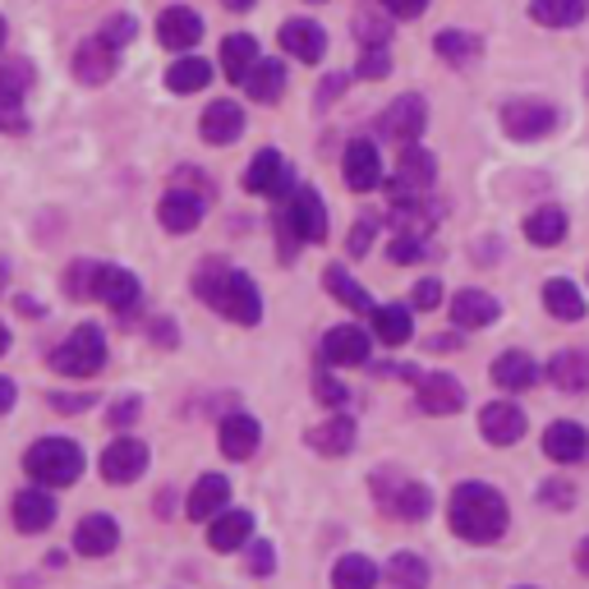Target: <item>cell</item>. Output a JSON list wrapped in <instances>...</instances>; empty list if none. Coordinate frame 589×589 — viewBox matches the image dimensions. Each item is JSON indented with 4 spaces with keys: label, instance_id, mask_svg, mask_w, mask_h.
<instances>
[{
    "label": "cell",
    "instance_id": "cell-2",
    "mask_svg": "<svg viewBox=\"0 0 589 589\" xmlns=\"http://www.w3.org/2000/svg\"><path fill=\"white\" fill-rule=\"evenodd\" d=\"M199 295L207 308H216V314H226L244 327H254L263 318V299H258V286L250 282L244 272L235 267H222V263H207L199 272Z\"/></svg>",
    "mask_w": 589,
    "mask_h": 589
},
{
    "label": "cell",
    "instance_id": "cell-50",
    "mask_svg": "<svg viewBox=\"0 0 589 589\" xmlns=\"http://www.w3.org/2000/svg\"><path fill=\"white\" fill-rule=\"evenodd\" d=\"M374 235H378V216H359L351 231V254H364L368 244H374Z\"/></svg>",
    "mask_w": 589,
    "mask_h": 589
},
{
    "label": "cell",
    "instance_id": "cell-9",
    "mask_svg": "<svg viewBox=\"0 0 589 589\" xmlns=\"http://www.w3.org/2000/svg\"><path fill=\"white\" fill-rule=\"evenodd\" d=\"M143 470H148V443H139V438H115L102 451V475H106V484H134Z\"/></svg>",
    "mask_w": 589,
    "mask_h": 589
},
{
    "label": "cell",
    "instance_id": "cell-52",
    "mask_svg": "<svg viewBox=\"0 0 589 589\" xmlns=\"http://www.w3.org/2000/svg\"><path fill=\"white\" fill-rule=\"evenodd\" d=\"M314 392H318L323 406H346V387H341L336 378H327V374H318V378H314Z\"/></svg>",
    "mask_w": 589,
    "mask_h": 589
},
{
    "label": "cell",
    "instance_id": "cell-56",
    "mask_svg": "<svg viewBox=\"0 0 589 589\" xmlns=\"http://www.w3.org/2000/svg\"><path fill=\"white\" fill-rule=\"evenodd\" d=\"M130 419H139V396L115 400V410H111V424H130Z\"/></svg>",
    "mask_w": 589,
    "mask_h": 589
},
{
    "label": "cell",
    "instance_id": "cell-13",
    "mask_svg": "<svg viewBox=\"0 0 589 589\" xmlns=\"http://www.w3.org/2000/svg\"><path fill=\"white\" fill-rule=\"evenodd\" d=\"M433 175H438V162H433L428 148L406 143L400 148V166H396V194H428Z\"/></svg>",
    "mask_w": 589,
    "mask_h": 589
},
{
    "label": "cell",
    "instance_id": "cell-59",
    "mask_svg": "<svg viewBox=\"0 0 589 589\" xmlns=\"http://www.w3.org/2000/svg\"><path fill=\"white\" fill-rule=\"evenodd\" d=\"M341 88H346V79H341V74H336V79H327V83H323V92H318V102L336 98V92H341Z\"/></svg>",
    "mask_w": 589,
    "mask_h": 589
},
{
    "label": "cell",
    "instance_id": "cell-19",
    "mask_svg": "<svg viewBox=\"0 0 589 589\" xmlns=\"http://www.w3.org/2000/svg\"><path fill=\"white\" fill-rule=\"evenodd\" d=\"M115 544H120V525H115L111 516L92 511V516H83V520H79V530H74V548H79L83 557H106V552H115Z\"/></svg>",
    "mask_w": 589,
    "mask_h": 589
},
{
    "label": "cell",
    "instance_id": "cell-37",
    "mask_svg": "<svg viewBox=\"0 0 589 589\" xmlns=\"http://www.w3.org/2000/svg\"><path fill=\"white\" fill-rule=\"evenodd\" d=\"M374 332L378 341H387V346H406L415 323H410V308H400V304H383L374 308Z\"/></svg>",
    "mask_w": 589,
    "mask_h": 589
},
{
    "label": "cell",
    "instance_id": "cell-23",
    "mask_svg": "<svg viewBox=\"0 0 589 589\" xmlns=\"http://www.w3.org/2000/svg\"><path fill=\"white\" fill-rule=\"evenodd\" d=\"M216 438H222V451L231 460H250L263 443V428L250 415H231V419H222V433H216Z\"/></svg>",
    "mask_w": 589,
    "mask_h": 589
},
{
    "label": "cell",
    "instance_id": "cell-5",
    "mask_svg": "<svg viewBox=\"0 0 589 589\" xmlns=\"http://www.w3.org/2000/svg\"><path fill=\"white\" fill-rule=\"evenodd\" d=\"M282 240L291 244H318L327 240V207L323 199L308 190V184H295L286 194V212H282Z\"/></svg>",
    "mask_w": 589,
    "mask_h": 589
},
{
    "label": "cell",
    "instance_id": "cell-31",
    "mask_svg": "<svg viewBox=\"0 0 589 589\" xmlns=\"http://www.w3.org/2000/svg\"><path fill=\"white\" fill-rule=\"evenodd\" d=\"M254 65H258V42L250 33H231L222 42V70H226V79L231 83H244Z\"/></svg>",
    "mask_w": 589,
    "mask_h": 589
},
{
    "label": "cell",
    "instance_id": "cell-24",
    "mask_svg": "<svg viewBox=\"0 0 589 589\" xmlns=\"http://www.w3.org/2000/svg\"><path fill=\"white\" fill-rule=\"evenodd\" d=\"M308 447L318 456H346L355 447V419H346V415L323 419L318 428H308Z\"/></svg>",
    "mask_w": 589,
    "mask_h": 589
},
{
    "label": "cell",
    "instance_id": "cell-12",
    "mask_svg": "<svg viewBox=\"0 0 589 589\" xmlns=\"http://www.w3.org/2000/svg\"><path fill=\"white\" fill-rule=\"evenodd\" d=\"M115 74V47L106 38H83L79 51H74V79L88 83V88H98Z\"/></svg>",
    "mask_w": 589,
    "mask_h": 589
},
{
    "label": "cell",
    "instance_id": "cell-48",
    "mask_svg": "<svg viewBox=\"0 0 589 589\" xmlns=\"http://www.w3.org/2000/svg\"><path fill=\"white\" fill-rule=\"evenodd\" d=\"M424 254H428L424 235H396L392 240V263H419Z\"/></svg>",
    "mask_w": 589,
    "mask_h": 589
},
{
    "label": "cell",
    "instance_id": "cell-62",
    "mask_svg": "<svg viewBox=\"0 0 589 589\" xmlns=\"http://www.w3.org/2000/svg\"><path fill=\"white\" fill-rule=\"evenodd\" d=\"M6 282H10V263L0 258V291H6Z\"/></svg>",
    "mask_w": 589,
    "mask_h": 589
},
{
    "label": "cell",
    "instance_id": "cell-39",
    "mask_svg": "<svg viewBox=\"0 0 589 589\" xmlns=\"http://www.w3.org/2000/svg\"><path fill=\"white\" fill-rule=\"evenodd\" d=\"M332 585L336 589H374L378 585V567L368 562V557H359V552H346L336 562V571H332Z\"/></svg>",
    "mask_w": 589,
    "mask_h": 589
},
{
    "label": "cell",
    "instance_id": "cell-20",
    "mask_svg": "<svg viewBox=\"0 0 589 589\" xmlns=\"http://www.w3.org/2000/svg\"><path fill=\"white\" fill-rule=\"evenodd\" d=\"M158 38H162L171 51H190V47H199V38H203V19H199L194 10H184V6H171V10L158 19Z\"/></svg>",
    "mask_w": 589,
    "mask_h": 589
},
{
    "label": "cell",
    "instance_id": "cell-26",
    "mask_svg": "<svg viewBox=\"0 0 589 589\" xmlns=\"http://www.w3.org/2000/svg\"><path fill=\"white\" fill-rule=\"evenodd\" d=\"M492 383L507 387V392H525V387L539 383V364L525 351H507V355L492 359Z\"/></svg>",
    "mask_w": 589,
    "mask_h": 589
},
{
    "label": "cell",
    "instance_id": "cell-43",
    "mask_svg": "<svg viewBox=\"0 0 589 589\" xmlns=\"http://www.w3.org/2000/svg\"><path fill=\"white\" fill-rule=\"evenodd\" d=\"M98 276H102V263L79 258V263L65 272V291H70L74 299H98Z\"/></svg>",
    "mask_w": 589,
    "mask_h": 589
},
{
    "label": "cell",
    "instance_id": "cell-35",
    "mask_svg": "<svg viewBox=\"0 0 589 589\" xmlns=\"http://www.w3.org/2000/svg\"><path fill=\"white\" fill-rule=\"evenodd\" d=\"M244 88H250L254 102H276L286 88V65L282 60H258V65L250 70V79H244Z\"/></svg>",
    "mask_w": 589,
    "mask_h": 589
},
{
    "label": "cell",
    "instance_id": "cell-57",
    "mask_svg": "<svg viewBox=\"0 0 589 589\" xmlns=\"http://www.w3.org/2000/svg\"><path fill=\"white\" fill-rule=\"evenodd\" d=\"M51 400H55V410H65V415H74V410L92 406V396H51Z\"/></svg>",
    "mask_w": 589,
    "mask_h": 589
},
{
    "label": "cell",
    "instance_id": "cell-7",
    "mask_svg": "<svg viewBox=\"0 0 589 589\" xmlns=\"http://www.w3.org/2000/svg\"><path fill=\"white\" fill-rule=\"evenodd\" d=\"M557 125V106L552 102H507L502 106V130L520 143H530V139H544L548 130Z\"/></svg>",
    "mask_w": 589,
    "mask_h": 589
},
{
    "label": "cell",
    "instance_id": "cell-27",
    "mask_svg": "<svg viewBox=\"0 0 589 589\" xmlns=\"http://www.w3.org/2000/svg\"><path fill=\"white\" fill-rule=\"evenodd\" d=\"M231 502V484L222 475H203L190 492V520H216Z\"/></svg>",
    "mask_w": 589,
    "mask_h": 589
},
{
    "label": "cell",
    "instance_id": "cell-25",
    "mask_svg": "<svg viewBox=\"0 0 589 589\" xmlns=\"http://www.w3.org/2000/svg\"><path fill=\"white\" fill-rule=\"evenodd\" d=\"M199 130H203L207 143H235L244 134V111L235 102H212L199 120Z\"/></svg>",
    "mask_w": 589,
    "mask_h": 589
},
{
    "label": "cell",
    "instance_id": "cell-44",
    "mask_svg": "<svg viewBox=\"0 0 589 589\" xmlns=\"http://www.w3.org/2000/svg\"><path fill=\"white\" fill-rule=\"evenodd\" d=\"M23 130H28V111L19 92H0V134H23Z\"/></svg>",
    "mask_w": 589,
    "mask_h": 589
},
{
    "label": "cell",
    "instance_id": "cell-30",
    "mask_svg": "<svg viewBox=\"0 0 589 589\" xmlns=\"http://www.w3.org/2000/svg\"><path fill=\"white\" fill-rule=\"evenodd\" d=\"M451 318H456V327H488L498 318V299L488 291H460L451 299Z\"/></svg>",
    "mask_w": 589,
    "mask_h": 589
},
{
    "label": "cell",
    "instance_id": "cell-49",
    "mask_svg": "<svg viewBox=\"0 0 589 589\" xmlns=\"http://www.w3.org/2000/svg\"><path fill=\"white\" fill-rule=\"evenodd\" d=\"M134 33H139V23H134L130 14H115V19H106V23H102V38H106V42H111L115 51L125 47V42H130Z\"/></svg>",
    "mask_w": 589,
    "mask_h": 589
},
{
    "label": "cell",
    "instance_id": "cell-4",
    "mask_svg": "<svg viewBox=\"0 0 589 589\" xmlns=\"http://www.w3.org/2000/svg\"><path fill=\"white\" fill-rule=\"evenodd\" d=\"M106 364V336L98 323H83L70 332V341H60L51 351V368L65 378H92Z\"/></svg>",
    "mask_w": 589,
    "mask_h": 589
},
{
    "label": "cell",
    "instance_id": "cell-10",
    "mask_svg": "<svg viewBox=\"0 0 589 589\" xmlns=\"http://www.w3.org/2000/svg\"><path fill=\"white\" fill-rule=\"evenodd\" d=\"M428 125V106L424 98H415V92H406V98H396L387 111H383V134L396 139V143H415Z\"/></svg>",
    "mask_w": 589,
    "mask_h": 589
},
{
    "label": "cell",
    "instance_id": "cell-21",
    "mask_svg": "<svg viewBox=\"0 0 589 589\" xmlns=\"http://www.w3.org/2000/svg\"><path fill=\"white\" fill-rule=\"evenodd\" d=\"M323 355L332 364H364L368 359V332L355 327V323H341L323 336Z\"/></svg>",
    "mask_w": 589,
    "mask_h": 589
},
{
    "label": "cell",
    "instance_id": "cell-61",
    "mask_svg": "<svg viewBox=\"0 0 589 589\" xmlns=\"http://www.w3.org/2000/svg\"><path fill=\"white\" fill-rule=\"evenodd\" d=\"M250 6H254V0H226V10H235V14H244Z\"/></svg>",
    "mask_w": 589,
    "mask_h": 589
},
{
    "label": "cell",
    "instance_id": "cell-64",
    "mask_svg": "<svg viewBox=\"0 0 589 589\" xmlns=\"http://www.w3.org/2000/svg\"><path fill=\"white\" fill-rule=\"evenodd\" d=\"M0 47H6V19H0Z\"/></svg>",
    "mask_w": 589,
    "mask_h": 589
},
{
    "label": "cell",
    "instance_id": "cell-14",
    "mask_svg": "<svg viewBox=\"0 0 589 589\" xmlns=\"http://www.w3.org/2000/svg\"><path fill=\"white\" fill-rule=\"evenodd\" d=\"M51 520H55V498L47 492V484L38 488H23L19 498H14V525L23 535H42V530H51Z\"/></svg>",
    "mask_w": 589,
    "mask_h": 589
},
{
    "label": "cell",
    "instance_id": "cell-22",
    "mask_svg": "<svg viewBox=\"0 0 589 589\" xmlns=\"http://www.w3.org/2000/svg\"><path fill=\"white\" fill-rule=\"evenodd\" d=\"M250 535H254V516L250 511H222L216 520H207V544L216 552L244 548V544H250Z\"/></svg>",
    "mask_w": 589,
    "mask_h": 589
},
{
    "label": "cell",
    "instance_id": "cell-16",
    "mask_svg": "<svg viewBox=\"0 0 589 589\" xmlns=\"http://www.w3.org/2000/svg\"><path fill=\"white\" fill-rule=\"evenodd\" d=\"M282 47L295 60H304V65H318L323 51H327V33H323L314 19H286L282 23Z\"/></svg>",
    "mask_w": 589,
    "mask_h": 589
},
{
    "label": "cell",
    "instance_id": "cell-41",
    "mask_svg": "<svg viewBox=\"0 0 589 589\" xmlns=\"http://www.w3.org/2000/svg\"><path fill=\"white\" fill-rule=\"evenodd\" d=\"M207 83H212V65H207V60H199V55H184V60H175V65L166 70V88L171 92H199Z\"/></svg>",
    "mask_w": 589,
    "mask_h": 589
},
{
    "label": "cell",
    "instance_id": "cell-32",
    "mask_svg": "<svg viewBox=\"0 0 589 589\" xmlns=\"http://www.w3.org/2000/svg\"><path fill=\"white\" fill-rule=\"evenodd\" d=\"M548 378L562 392H585L589 387V351H557L548 364Z\"/></svg>",
    "mask_w": 589,
    "mask_h": 589
},
{
    "label": "cell",
    "instance_id": "cell-6",
    "mask_svg": "<svg viewBox=\"0 0 589 589\" xmlns=\"http://www.w3.org/2000/svg\"><path fill=\"white\" fill-rule=\"evenodd\" d=\"M374 498L387 516L396 520H424L428 507H433V492L419 484V479H406V475H374Z\"/></svg>",
    "mask_w": 589,
    "mask_h": 589
},
{
    "label": "cell",
    "instance_id": "cell-36",
    "mask_svg": "<svg viewBox=\"0 0 589 589\" xmlns=\"http://www.w3.org/2000/svg\"><path fill=\"white\" fill-rule=\"evenodd\" d=\"M433 47H438V55L447 60V65H475L479 51H484V42L475 33H460V28H443Z\"/></svg>",
    "mask_w": 589,
    "mask_h": 589
},
{
    "label": "cell",
    "instance_id": "cell-60",
    "mask_svg": "<svg viewBox=\"0 0 589 589\" xmlns=\"http://www.w3.org/2000/svg\"><path fill=\"white\" fill-rule=\"evenodd\" d=\"M576 562H580V571H585V576H589V539H585V544H580V552H576Z\"/></svg>",
    "mask_w": 589,
    "mask_h": 589
},
{
    "label": "cell",
    "instance_id": "cell-17",
    "mask_svg": "<svg viewBox=\"0 0 589 589\" xmlns=\"http://www.w3.org/2000/svg\"><path fill=\"white\" fill-rule=\"evenodd\" d=\"M479 428L492 447H511L525 433V415H520V406H511V400H492V406H484V415H479Z\"/></svg>",
    "mask_w": 589,
    "mask_h": 589
},
{
    "label": "cell",
    "instance_id": "cell-38",
    "mask_svg": "<svg viewBox=\"0 0 589 589\" xmlns=\"http://www.w3.org/2000/svg\"><path fill=\"white\" fill-rule=\"evenodd\" d=\"M323 286L341 299V304H346V308H355V314H368V308H374V299H368V291L355 282V276L346 272V267H327L323 272Z\"/></svg>",
    "mask_w": 589,
    "mask_h": 589
},
{
    "label": "cell",
    "instance_id": "cell-51",
    "mask_svg": "<svg viewBox=\"0 0 589 589\" xmlns=\"http://www.w3.org/2000/svg\"><path fill=\"white\" fill-rule=\"evenodd\" d=\"M539 498H544L548 507H571V502H576V488H571V479H552V484H544Z\"/></svg>",
    "mask_w": 589,
    "mask_h": 589
},
{
    "label": "cell",
    "instance_id": "cell-34",
    "mask_svg": "<svg viewBox=\"0 0 589 589\" xmlns=\"http://www.w3.org/2000/svg\"><path fill=\"white\" fill-rule=\"evenodd\" d=\"M589 10V0H530V19L544 28H571Z\"/></svg>",
    "mask_w": 589,
    "mask_h": 589
},
{
    "label": "cell",
    "instance_id": "cell-15",
    "mask_svg": "<svg viewBox=\"0 0 589 589\" xmlns=\"http://www.w3.org/2000/svg\"><path fill=\"white\" fill-rule=\"evenodd\" d=\"M158 222H162L171 235L199 231V222H203V199L190 194V190H171V194L158 203Z\"/></svg>",
    "mask_w": 589,
    "mask_h": 589
},
{
    "label": "cell",
    "instance_id": "cell-58",
    "mask_svg": "<svg viewBox=\"0 0 589 589\" xmlns=\"http://www.w3.org/2000/svg\"><path fill=\"white\" fill-rule=\"evenodd\" d=\"M14 396H19L14 383H10V378H0V415H10V410H14Z\"/></svg>",
    "mask_w": 589,
    "mask_h": 589
},
{
    "label": "cell",
    "instance_id": "cell-28",
    "mask_svg": "<svg viewBox=\"0 0 589 589\" xmlns=\"http://www.w3.org/2000/svg\"><path fill=\"white\" fill-rule=\"evenodd\" d=\"M585 447H589V433H585L580 424H571V419H557V424L544 433V451H548L552 460H562V465L580 460Z\"/></svg>",
    "mask_w": 589,
    "mask_h": 589
},
{
    "label": "cell",
    "instance_id": "cell-45",
    "mask_svg": "<svg viewBox=\"0 0 589 589\" xmlns=\"http://www.w3.org/2000/svg\"><path fill=\"white\" fill-rule=\"evenodd\" d=\"M355 33H359L364 47H387L392 23H387L383 14H359V19H355Z\"/></svg>",
    "mask_w": 589,
    "mask_h": 589
},
{
    "label": "cell",
    "instance_id": "cell-46",
    "mask_svg": "<svg viewBox=\"0 0 589 589\" xmlns=\"http://www.w3.org/2000/svg\"><path fill=\"white\" fill-rule=\"evenodd\" d=\"M28 83H33V65H28V60H6V65H0V92H19L23 98Z\"/></svg>",
    "mask_w": 589,
    "mask_h": 589
},
{
    "label": "cell",
    "instance_id": "cell-3",
    "mask_svg": "<svg viewBox=\"0 0 589 589\" xmlns=\"http://www.w3.org/2000/svg\"><path fill=\"white\" fill-rule=\"evenodd\" d=\"M23 470H28V479H38L47 488H70L83 475V447L70 438H42L28 447Z\"/></svg>",
    "mask_w": 589,
    "mask_h": 589
},
{
    "label": "cell",
    "instance_id": "cell-40",
    "mask_svg": "<svg viewBox=\"0 0 589 589\" xmlns=\"http://www.w3.org/2000/svg\"><path fill=\"white\" fill-rule=\"evenodd\" d=\"M387 589H428V567L419 552H396L387 562Z\"/></svg>",
    "mask_w": 589,
    "mask_h": 589
},
{
    "label": "cell",
    "instance_id": "cell-29",
    "mask_svg": "<svg viewBox=\"0 0 589 589\" xmlns=\"http://www.w3.org/2000/svg\"><path fill=\"white\" fill-rule=\"evenodd\" d=\"M139 295H143V286H139L134 272H125V267H102V276H98V299H106L111 308H134Z\"/></svg>",
    "mask_w": 589,
    "mask_h": 589
},
{
    "label": "cell",
    "instance_id": "cell-42",
    "mask_svg": "<svg viewBox=\"0 0 589 589\" xmlns=\"http://www.w3.org/2000/svg\"><path fill=\"white\" fill-rule=\"evenodd\" d=\"M525 235H530V244H557V240L567 235V212L562 207H539V212H530Z\"/></svg>",
    "mask_w": 589,
    "mask_h": 589
},
{
    "label": "cell",
    "instance_id": "cell-63",
    "mask_svg": "<svg viewBox=\"0 0 589 589\" xmlns=\"http://www.w3.org/2000/svg\"><path fill=\"white\" fill-rule=\"evenodd\" d=\"M10 351V332H6V323H0V355Z\"/></svg>",
    "mask_w": 589,
    "mask_h": 589
},
{
    "label": "cell",
    "instance_id": "cell-55",
    "mask_svg": "<svg viewBox=\"0 0 589 589\" xmlns=\"http://www.w3.org/2000/svg\"><path fill=\"white\" fill-rule=\"evenodd\" d=\"M272 567H276L272 544H254V548H250V571H254V576H267Z\"/></svg>",
    "mask_w": 589,
    "mask_h": 589
},
{
    "label": "cell",
    "instance_id": "cell-18",
    "mask_svg": "<svg viewBox=\"0 0 589 589\" xmlns=\"http://www.w3.org/2000/svg\"><path fill=\"white\" fill-rule=\"evenodd\" d=\"M465 406V392L451 374H428L419 378V410L424 415H456Z\"/></svg>",
    "mask_w": 589,
    "mask_h": 589
},
{
    "label": "cell",
    "instance_id": "cell-47",
    "mask_svg": "<svg viewBox=\"0 0 589 589\" xmlns=\"http://www.w3.org/2000/svg\"><path fill=\"white\" fill-rule=\"evenodd\" d=\"M387 74H392L387 47H364V55H359V79H387Z\"/></svg>",
    "mask_w": 589,
    "mask_h": 589
},
{
    "label": "cell",
    "instance_id": "cell-8",
    "mask_svg": "<svg viewBox=\"0 0 589 589\" xmlns=\"http://www.w3.org/2000/svg\"><path fill=\"white\" fill-rule=\"evenodd\" d=\"M244 190H250V194H263V199H282V194H291L295 184H291V166L282 162V152L263 148L258 158L250 162V175H244Z\"/></svg>",
    "mask_w": 589,
    "mask_h": 589
},
{
    "label": "cell",
    "instance_id": "cell-11",
    "mask_svg": "<svg viewBox=\"0 0 589 589\" xmlns=\"http://www.w3.org/2000/svg\"><path fill=\"white\" fill-rule=\"evenodd\" d=\"M341 171H346V184H351L355 194L378 190V184H383V158H378V148L364 143V139H355V143L346 148V162H341Z\"/></svg>",
    "mask_w": 589,
    "mask_h": 589
},
{
    "label": "cell",
    "instance_id": "cell-54",
    "mask_svg": "<svg viewBox=\"0 0 589 589\" xmlns=\"http://www.w3.org/2000/svg\"><path fill=\"white\" fill-rule=\"evenodd\" d=\"M443 304V282H419L415 286V308H438Z\"/></svg>",
    "mask_w": 589,
    "mask_h": 589
},
{
    "label": "cell",
    "instance_id": "cell-53",
    "mask_svg": "<svg viewBox=\"0 0 589 589\" xmlns=\"http://www.w3.org/2000/svg\"><path fill=\"white\" fill-rule=\"evenodd\" d=\"M383 10H387L392 19H419V14L428 10V0H383Z\"/></svg>",
    "mask_w": 589,
    "mask_h": 589
},
{
    "label": "cell",
    "instance_id": "cell-33",
    "mask_svg": "<svg viewBox=\"0 0 589 589\" xmlns=\"http://www.w3.org/2000/svg\"><path fill=\"white\" fill-rule=\"evenodd\" d=\"M544 304H548V314L562 318V323L585 318V295H580L576 282H567V276H552V282L544 286Z\"/></svg>",
    "mask_w": 589,
    "mask_h": 589
},
{
    "label": "cell",
    "instance_id": "cell-1",
    "mask_svg": "<svg viewBox=\"0 0 589 589\" xmlns=\"http://www.w3.org/2000/svg\"><path fill=\"white\" fill-rule=\"evenodd\" d=\"M451 530L470 544H492L507 535V498L488 484H460L451 492Z\"/></svg>",
    "mask_w": 589,
    "mask_h": 589
}]
</instances>
